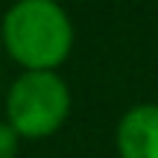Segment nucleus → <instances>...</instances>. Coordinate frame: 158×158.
Here are the masks:
<instances>
[{
    "instance_id": "obj_4",
    "label": "nucleus",
    "mask_w": 158,
    "mask_h": 158,
    "mask_svg": "<svg viewBox=\"0 0 158 158\" xmlns=\"http://www.w3.org/2000/svg\"><path fill=\"white\" fill-rule=\"evenodd\" d=\"M18 149H21V135L6 120H0V158H18Z\"/></svg>"
},
{
    "instance_id": "obj_2",
    "label": "nucleus",
    "mask_w": 158,
    "mask_h": 158,
    "mask_svg": "<svg viewBox=\"0 0 158 158\" xmlns=\"http://www.w3.org/2000/svg\"><path fill=\"white\" fill-rule=\"evenodd\" d=\"M70 117V88L59 70H23L6 97V123L21 138H50Z\"/></svg>"
},
{
    "instance_id": "obj_3",
    "label": "nucleus",
    "mask_w": 158,
    "mask_h": 158,
    "mask_svg": "<svg viewBox=\"0 0 158 158\" xmlns=\"http://www.w3.org/2000/svg\"><path fill=\"white\" fill-rule=\"evenodd\" d=\"M117 158H158V102H138L114 129Z\"/></svg>"
},
{
    "instance_id": "obj_1",
    "label": "nucleus",
    "mask_w": 158,
    "mask_h": 158,
    "mask_svg": "<svg viewBox=\"0 0 158 158\" xmlns=\"http://www.w3.org/2000/svg\"><path fill=\"white\" fill-rule=\"evenodd\" d=\"M0 41L23 70H59L73 50V21L56 0H18L0 21Z\"/></svg>"
}]
</instances>
